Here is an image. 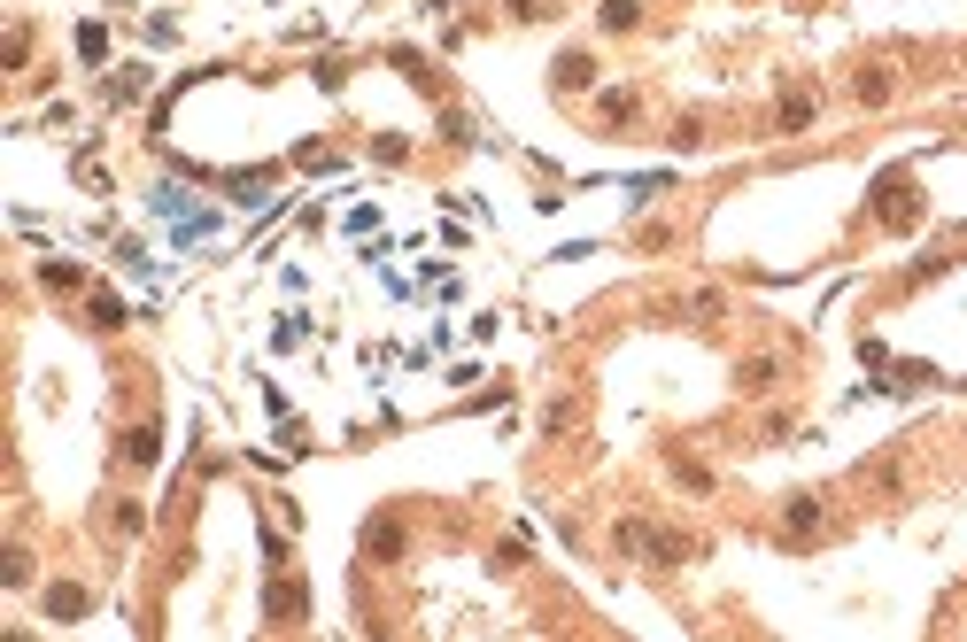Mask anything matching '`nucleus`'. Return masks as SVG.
<instances>
[{
	"mask_svg": "<svg viewBox=\"0 0 967 642\" xmlns=\"http://www.w3.org/2000/svg\"><path fill=\"white\" fill-rule=\"evenodd\" d=\"M557 86H565V93L596 86V62H588V55H557Z\"/></svg>",
	"mask_w": 967,
	"mask_h": 642,
	"instance_id": "39448f33",
	"label": "nucleus"
},
{
	"mask_svg": "<svg viewBox=\"0 0 967 642\" xmlns=\"http://www.w3.org/2000/svg\"><path fill=\"white\" fill-rule=\"evenodd\" d=\"M635 117V93H604V124H627Z\"/></svg>",
	"mask_w": 967,
	"mask_h": 642,
	"instance_id": "4468645a",
	"label": "nucleus"
},
{
	"mask_svg": "<svg viewBox=\"0 0 967 642\" xmlns=\"http://www.w3.org/2000/svg\"><path fill=\"white\" fill-rule=\"evenodd\" d=\"M93 325H124V302H117V294H93Z\"/></svg>",
	"mask_w": 967,
	"mask_h": 642,
	"instance_id": "2eb2a0df",
	"label": "nucleus"
},
{
	"mask_svg": "<svg viewBox=\"0 0 967 642\" xmlns=\"http://www.w3.org/2000/svg\"><path fill=\"white\" fill-rule=\"evenodd\" d=\"M47 619H62V627H70V619H86V588H78V581H55V588H47Z\"/></svg>",
	"mask_w": 967,
	"mask_h": 642,
	"instance_id": "20e7f679",
	"label": "nucleus"
},
{
	"mask_svg": "<svg viewBox=\"0 0 967 642\" xmlns=\"http://www.w3.org/2000/svg\"><path fill=\"white\" fill-rule=\"evenodd\" d=\"M0 581L24 588V581H31V550H0Z\"/></svg>",
	"mask_w": 967,
	"mask_h": 642,
	"instance_id": "9b49d317",
	"label": "nucleus"
},
{
	"mask_svg": "<svg viewBox=\"0 0 967 642\" xmlns=\"http://www.w3.org/2000/svg\"><path fill=\"white\" fill-rule=\"evenodd\" d=\"M635 16H643L635 0H604V31H635Z\"/></svg>",
	"mask_w": 967,
	"mask_h": 642,
	"instance_id": "f8f14e48",
	"label": "nucleus"
},
{
	"mask_svg": "<svg viewBox=\"0 0 967 642\" xmlns=\"http://www.w3.org/2000/svg\"><path fill=\"white\" fill-rule=\"evenodd\" d=\"M643 550H650V565H689V557H697V542H689V534H674V526H643Z\"/></svg>",
	"mask_w": 967,
	"mask_h": 642,
	"instance_id": "f03ea898",
	"label": "nucleus"
},
{
	"mask_svg": "<svg viewBox=\"0 0 967 642\" xmlns=\"http://www.w3.org/2000/svg\"><path fill=\"white\" fill-rule=\"evenodd\" d=\"M24 55H31V31L16 24V31H8V47H0V62H8V70H24Z\"/></svg>",
	"mask_w": 967,
	"mask_h": 642,
	"instance_id": "ddd939ff",
	"label": "nucleus"
},
{
	"mask_svg": "<svg viewBox=\"0 0 967 642\" xmlns=\"http://www.w3.org/2000/svg\"><path fill=\"white\" fill-rule=\"evenodd\" d=\"M155 449H163V441H155V426H140V434H132V465H155Z\"/></svg>",
	"mask_w": 967,
	"mask_h": 642,
	"instance_id": "dca6fc26",
	"label": "nucleus"
},
{
	"mask_svg": "<svg viewBox=\"0 0 967 642\" xmlns=\"http://www.w3.org/2000/svg\"><path fill=\"white\" fill-rule=\"evenodd\" d=\"M851 93H859L867 109H875V101H890V70H859V86H851Z\"/></svg>",
	"mask_w": 967,
	"mask_h": 642,
	"instance_id": "9d476101",
	"label": "nucleus"
},
{
	"mask_svg": "<svg viewBox=\"0 0 967 642\" xmlns=\"http://www.w3.org/2000/svg\"><path fill=\"white\" fill-rule=\"evenodd\" d=\"M302 604H310V588H302V581H279V588H271V619H294Z\"/></svg>",
	"mask_w": 967,
	"mask_h": 642,
	"instance_id": "6e6552de",
	"label": "nucleus"
},
{
	"mask_svg": "<svg viewBox=\"0 0 967 642\" xmlns=\"http://www.w3.org/2000/svg\"><path fill=\"white\" fill-rule=\"evenodd\" d=\"M364 557L395 565V557H403V526H395V519H372V526H364Z\"/></svg>",
	"mask_w": 967,
	"mask_h": 642,
	"instance_id": "7ed1b4c3",
	"label": "nucleus"
},
{
	"mask_svg": "<svg viewBox=\"0 0 967 642\" xmlns=\"http://www.w3.org/2000/svg\"><path fill=\"white\" fill-rule=\"evenodd\" d=\"M735 380L751 387V395H766V387L782 380V364H774V356H751V364H743V372H735Z\"/></svg>",
	"mask_w": 967,
	"mask_h": 642,
	"instance_id": "0eeeda50",
	"label": "nucleus"
},
{
	"mask_svg": "<svg viewBox=\"0 0 967 642\" xmlns=\"http://www.w3.org/2000/svg\"><path fill=\"white\" fill-rule=\"evenodd\" d=\"M875 209H882V225H898V233H906L913 217H921V194H913V178H906V171H890V178L875 186Z\"/></svg>",
	"mask_w": 967,
	"mask_h": 642,
	"instance_id": "f257e3e1",
	"label": "nucleus"
},
{
	"mask_svg": "<svg viewBox=\"0 0 967 642\" xmlns=\"http://www.w3.org/2000/svg\"><path fill=\"white\" fill-rule=\"evenodd\" d=\"M782 519H790V534H813V526H821V503H813V496H790Z\"/></svg>",
	"mask_w": 967,
	"mask_h": 642,
	"instance_id": "1a4fd4ad",
	"label": "nucleus"
},
{
	"mask_svg": "<svg viewBox=\"0 0 967 642\" xmlns=\"http://www.w3.org/2000/svg\"><path fill=\"white\" fill-rule=\"evenodd\" d=\"M813 124V93H790L782 109H774V132H805Z\"/></svg>",
	"mask_w": 967,
	"mask_h": 642,
	"instance_id": "423d86ee",
	"label": "nucleus"
}]
</instances>
